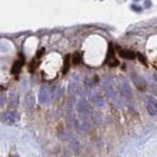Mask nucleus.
<instances>
[{
	"instance_id": "1",
	"label": "nucleus",
	"mask_w": 157,
	"mask_h": 157,
	"mask_svg": "<svg viewBox=\"0 0 157 157\" xmlns=\"http://www.w3.org/2000/svg\"><path fill=\"white\" fill-rule=\"evenodd\" d=\"M0 121L2 123H5V125H13V123H16L18 121V115L15 111H7V112L1 114Z\"/></svg>"
},
{
	"instance_id": "2",
	"label": "nucleus",
	"mask_w": 157,
	"mask_h": 157,
	"mask_svg": "<svg viewBox=\"0 0 157 157\" xmlns=\"http://www.w3.org/2000/svg\"><path fill=\"white\" fill-rule=\"evenodd\" d=\"M50 97H51V91L47 86H42L40 88V93H39V100L41 104H45L50 100Z\"/></svg>"
},
{
	"instance_id": "3",
	"label": "nucleus",
	"mask_w": 157,
	"mask_h": 157,
	"mask_svg": "<svg viewBox=\"0 0 157 157\" xmlns=\"http://www.w3.org/2000/svg\"><path fill=\"white\" fill-rule=\"evenodd\" d=\"M146 109L151 116L157 115V100L154 97H149L146 100Z\"/></svg>"
},
{
	"instance_id": "4",
	"label": "nucleus",
	"mask_w": 157,
	"mask_h": 157,
	"mask_svg": "<svg viewBox=\"0 0 157 157\" xmlns=\"http://www.w3.org/2000/svg\"><path fill=\"white\" fill-rule=\"evenodd\" d=\"M76 109H78V111L81 115H88L91 112V106L86 100H80L78 103Z\"/></svg>"
},
{
	"instance_id": "5",
	"label": "nucleus",
	"mask_w": 157,
	"mask_h": 157,
	"mask_svg": "<svg viewBox=\"0 0 157 157\" xmlns=\"http://www.w3.org/2000/svg\"><path fill=\"white\" fill-rule=\"evenodd\" d=\"M132 81H133V83H134L139 89H145L146 82H145V80L142 78V76H139V75H137V74H133V75H132Z\"/></svg>"
},
{
	"instance_id": "6",
	"label": "nucleus",
	"mask_w": 157,
	"mask_h": 157,
	"mask_svg": "<svg viewBox=\"0 0 157 157\" xmlns=\"http://www.w3.org/2000/svg\"><path fill=\"white\" fill-rule=\"evenodd\" d=\"M120 87H121L122 94H123L126 98H131V97H132V89H131V86H129V83H128L127 81H122Z\"/></svg>"
},
{
	"instance_id": "7",
	"label": "nucleus",
	"mask_w": 157,
	"mask_h": 157,
	"mask_svg": "<svg viewBox=\"0 0 157 157\" xmlns=\"http://www.w3.org/2000/svg\"><path fill=\"white\" fill-rule=\"evenodd\" d=\"M92 103H93L95 106H98V108H104V106H105L104 99H103L100 95H98V94L92 95Z\"/></svg>"
},
{
	"instance_id": "8",
	"label": "nucleus",
	"mask_w": 157,
	"mask_h": 157,
	"mask_svg": "<svg viewBox=\"0 0 157 157\" xmlns=\"http://www.w3.org/2000/svg\"><path fill=\"white\" fill-rule=\"evenodd\" d=\"M120 56L122 58H126V59H134L135 58V53L133 51H129V50H121Z\"/></svg>"
},
{
	"instance_id": "9",
	"label": "nucleus",
	"mask_w": 157,
	"mask_h": 157,
	"mask_svg": "<svg viewBox=\"0 0 157 157\" xmlns=\"http://www.w3.org/2000/svg\"><path fill=\"white\" fill-rule=\"evenodd\" d=\"M22 64H23V61L22 59H18V61H16L15 63H13V65H12V69H11V73L13 74V75H17L19 72H21V68H22Z\"/></svg>"
},
{
	"instance_id": "10",
	"label": "nucleus",
	"mask_w": 157,
	"mask_h": 157,
	"mask_svg": "<svg viewBox=\"0 0 157 157\" xmlns=\"http://www.w3.org/2000/svg\"><path fill=\"white\" fill-rule=\"evenodd\" d=\"M34 95H33V93H28L27 95H25V100H24V104H25V106L28 108V109H32L33 106H34Z\"/></svg>"
},
{
	"instance_id": "11",
	"label": "nucleus",
	"mask_w": 157,
	"mask_h": 157,
	"mask_svg": "<svg viewBox=\"0 0 157 157\" xmlns=\"http://www.w3.org/2000/svg\"><path fill=\"white\" fill-rule=\"evenodd\" d=\"M106 62L110 63V65H117V61H116L115 57H114V50H112L111 46H110V48H109V53H108V59H106Z\"/></svg>"
},
{
	"instance_id": "12",
	"label": "nucleus",
	"mask_w": 157,
	"mask_h": 157,
	"mask_svg": "<svg viewBox=\"0 0 157 157\" xmlns=\"http://www.w3.org/2000/svg\"><path fill=\"white\" fill-rule=\"evenodd\" d=\"M104 88H105L106 93H108L110 97H114V95H115V91H114V87H112V83H111V82H105V83H104Z\"/></svg>"
},
{
	"instance_id": "13",
	"label": "nucleus",
	"mask_w": 157,
	"mask_h": 157,
	"mask_svg": "<svg viewBox=\"0 0 157 157\" xmlns=\"http://www.w3.org/2000/svg\"><path fill=\"white\" fill-rule=\"evenodd\" d=\"M70 68V56H67L64 58V65H63V74H67Z\"/></svg>"
},
{
	"instance_id": "14",
	"label": "nucleus",
	"mask_w": 157,
	"mask_h": 157,
	"mask_svg": "<svg viewBox=\"0 0 157 157\" xmlns=\"http://www.w3.org/2000/svg\"><path fill=\"white\" fill-rule=\"evenodd\" d=\"M81 59H82V56H81V53H74V56H73V64H75V65H78L81 63Z\"/></svg>"
},
{
	"instance_id": "15",
	"label": "nucleus",
	"mask_w": 157,
	"mask_h": 157,
	"mask_svg": "<svg viewBox=\"0 0 157 157\" xmlns=\"http://www.w3.org/2000/svg\"><path fill=\"white\" fill-rule=\"evenodd\" d=\"M138 58H139V61H140V62H143V63H146V59H145V57H144L142 53H138Z\"/></svg>"
},
{
	"instance_id": "16",
	"label": "nucleus",
	"mask_w": 157,
	"mask_h": 157,
	"mask_svg": "<svg viewBox=\"0 0 157 157\" xmlns=\"http://www.w3.org/2000/svg\"><path fill=\"white\" fill-rule=\"evenodd\" d=\"M44 51H45V50H44V48H41V50H40V51L38 52V56H36V57H38V58H40V57L42 56V53H44Z\"/></svg>"
},
{
	"instance_id": "17",
	"label": "nucleus",
	"mask_w": 157,
	"mask_h": 157,
	"mask_svg": "<svg viewBox=\"0 0 157 157\" xmlns=\"http://www.w3.org/2000/svg\"><path fill=\"white\" fill-rule=\"evenodd\" d=\"M13 157H19V156H18V155H15V156H13Z\"/></svg>"
}]
</instances>
